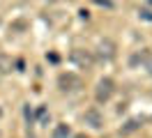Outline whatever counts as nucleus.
Wrapping results in <instances>:
<instances>
[{"label": "nucleus", "mask_w": 152, "mask_h": 138, "mask_svg": "<svg viewBox=\"0 0 152 138\" xmlns=\"http://www.w3.org/2000/svg\"><path fill=\"white\" fill-rule=\"evenodd\" d=\"M145 64L150 67V74H152V58H148V62H145Z\"/></svg>", "instance_id": "obj_9"}, {"label": "nucleus", "mask_w": 152, "mask_h": 138, "mask_svg": "<svg viewBox=\"0 0 152 138\" xmlns=\"http://www.w3.org/2000/svg\"><path fill=\"white\" fill-rule=\"evenodd\" d=\"M83 122H86V124H90V127L92 129H99L102 127V124H104V118H102V113H99V110H86V115H83Z\"/></svg>", "instance_id": "obj_5"}, {"label": "nucleus", "mask_w": 152, "mask_h": 138, "mask_svg": "<svg viewBox=\"0 0 152 138\" xmlns=\"http://www.w3.org/2000/svg\"><path fill=\"white\" fill-rule=\"evenodd\" d=\"M113 92H115V83L113 78H102V81L97 83V88H95V97L97 101H108L111 97H113Z\"/></svg>", "instance_id": "obj_2"}, {"label": "nucleus", "mask_w": 152, "mask_h": 138, "mask_svg": "<svg viewBox=\"0 0 152 138\" xmlns=\"http://www.w3.org/2000/svg\"><path fill=\"white\" fill-rule=\"evenodd\" d=\"M134 129H138V120H132V122H127V127H124L122 131L127 134V131H134Z\"/></svg>", "instance_id": "obj_8"}, {"label": "nucleus", "mask_w": 152, "mask_h": 138, "mask_svg": "<svg viewBox=\"0 0 152 138\" xmlns=\"http://www.w3.org/2000/svg\"><path fill=\"white\" fill-rule=\"evenodd\" d=\"M74 138H88V136H86V134H76Z\"/></svg>", "instance_id": "obj_10"}, {"label": "nucleus", "mask_w": 152, "mask_h": 138, "mask_svg": "<svg viewBox=\"0 0 152 138\" xmlns=\"http://www.w3.org/2000/svg\"><path fill=\"white\" fill-rule=\"evenodd\" d=\"M48 2H58V0H48Z\"/></svg>", "instance_id": "obj_11"}, {"label": "nucleus", "mask_w": 152, "mask_h": 138, "mask_svg": "<svg viewBox=\"0 0 152 138\" xmlns=\"http://www.w3.org/2000/svg\"><path fill=\"white\" fill-rule=\"evenodd\" d=\"M97 53H99L102 60H113L115 58V44L111 42V39H102L99 46H97Z\"/></svg>", "instance_id": "obj_4"}, {"label": "nucleus", "mask_w": 152, "mask_h": 138, "mask_svg": "<svg viewBox=\"0 0 152 138\" xmlns=\"http://www.w3.org/2000/svg\"><path fill=\"white\" fill-rule=\"evenodd\" d=\"M14 62H12V58L7 53H0V74H10Z\"/></svg>", "instance_id": "obj_6"}, {"label": "nucleus", "mask_w": 152, "mask_h": 138, "mask_svg": "<svg viewBox=\"0 0 152 138\" xmlns=\"http://www.w3.org/2000/svg\"><path fill=\"white\" fill-rule=\"evenodd\" d=\"M0 115H2V110H0Z\"/></svg>", "instance_id": "obj_12"}, {"label": "nucleus", "mask_w": 152, "mask_h": 138, "mask_svg": "<svg viewBox=\"0 0 152 138\" xmlns=\"http://www.w3.org/2000/svg\"><path fill=\"white\" fill-rule=\"evenodd\" d=\"M53 138H69V127L67 124H58L53 129Z\"/></svg>", "instance_id": "obj_7"}, {"label": "nucleus", "mask_w": 152, "mask_h": 138, "mask_svg": "<svg viewBox=\"0 0 152 138\" xmlns=\"http://www.w3.org/2000/svg\"><path fill=\"white\" fill-rule=\"evenodd\" d=\"M58 88L62 92H78L83 88V81H81V76L67 72V74H60V76H58Z\"/></svg>", "instance_id": "obj_1"}, {"label": "nucleus", "mask_w": 152, "mask_h": 138, "mask_svg": "<svg viewBox=\"0 0 152 138\" xmlns=\"http://www.w3.org/2000/svg\"><path fill=\"white\" fill-rule=\"evenodd\" d=\"M72 62L78 64L81 69H90V67H92V62H95V58H92V53H90V51L76 48V51H72Z\"/></svg>", "instance_id": "obj_3"}]
</instances>
